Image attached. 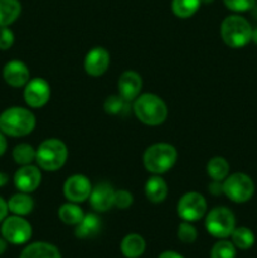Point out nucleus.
<instances>
[{"instance_id": "obj_5", "label": "nucleus", "mask_w": 257, "mask_h": 258, "mask_svg": "<svg viewBox=\"0 0 257 258\" xmlns=\"http://www.w3.org/2000/svg\"><path fill=\"white\" fill-rule=\"evenodd\" d=\"M68 158V149L59 139H47L37 149L35 160L39 168L47 171L59 170Z\"/></svg>"}, {"instance_id": "obj_35", "label": "nucleus", "mask_w": 257, "mask_h": 258, "mask_svg": "<svg viewBox=\"0 0 257 258\" xmlns=\"http://www.w3.org/2000/svg\"><path fill=\"white\" fill-rule=\"evenodd\" d=\"M8 202L4 201L2 196H0V223L7 218V214H8Z\"/></svg>"}, {"instance_id": "obj_11", "label": "nucleus", "mask_w": 257, "mask_h": 258, "mask_svg": "<svg viewBox=\"0 0 257 258\" xmlns=\"http://www.w3.org/2000/svg\"><path fill=\"white\" fill-rule=\"evenodd\" d=\"M92 185L85 175L76 174L70 176L63 185L65 197L72 203H82L90 198Z\"/></svg>"}, {"instance_id": "obj_21", "label": "nucleus", "mask_w": 257, "mask_h": 258, "mask_svg": "<svg viewBox=\"0 0 257 258\" xmlns=\"http://www.w3.org/2000/svg\"><path fill=\"white\" fill-rule=\"evenodd\" d=\"M101 229V219L96 214H86L82 221L76 226L75 234L78 238H90L96 236Z\"/></svg>"}, {"instance_id": "obj_25", "label": "nucleus", "mask_w": 257, "mask_h": 258, "mask_svg": "<svg viewBox=\"0 0 257 258\" xmlns=\"http://www.w3.org/2000/svg\"><path fill=\"white\" fill-rule=\"evenodd\" d=\"M232 243L239 249H249L254 244L256 237L254 233L247 227H237L232 232Z\"/></svg>"}, {"instance_id": "obj_36", "label": "nucleus", "mask_w": 257, "mask_h": 258, "mask_svg": "<svg viewBox=\"0 0 257 258\" xmlns=\"http://www.w3.org/2000/svg\"><path fill=\"white\" fill-rule=\"evenodd\" d=\"M7 148H8V141L7 139H5V134H3L2 131H0V156L4 155V153L7 151Z\"/></svg>"}, {"instance_id": "obj_2", "label": "nucleus", "mask_w": 257, "mask_h": 258, "mask_svg": "<svg viewBox=\"0 0 257 258\" xmlns=\"http://www.w3.org/2000/svg\"><path fill=\"white\" fill-rule=\"evenodd\" d=\"M133 110L136 117L149 126L160 125L168 117L165 102L154 93H144L136 97Z\"/></svg>"}, {"instance_id": "obj_34", "label": "nucleus", "mask_w": 257, "mask_h": 258, "mask_svg": "<svg viewBox=\"0 0 257 258\" xmlns=\"http://www.w3.org/2000/svg\"><path fill=\"white\" fill-rule=\"evenodd\" d=\"M208 190L209 193H212L213 196H219V194L223 193V184L221 181H217L213 180L208 186Z\"/></svg>"}, {"instance_id": "obj_23", "label": "nucleus", "mask_w": 257, "mask_h": 258, "mask_svg": "<svg viewBox=\"0 0 257 258\" xmlns=\"http://www.w3.org/2000/svg\"><path fill=\"white\" fill-rule=\"evenodd\" d=\"M207 173L212 180L223 181L229 174V164L222 156H214L207 164Z\"/></svg>"}, {"instance_id": "obj_4", "label": "nucleus", "mask_w": 257, "mask_h": 258, "mask_svg": "<svg viewBox=\"0 0 257 258\" xmlns=\"http://www.w3.org/2000/svg\"><path fill=\"white\" fill-rule=\"evenodd\" d=\"M178 153L170 144L158 143L149 146L144 153V166L153 174H164L176 163Z\"/></svg>"}, {"instance_id": "obj_20", "label": "nucleus", "mask_w": 257, "mask_h": 258, "mask_svg": "<svg viewBox=\"0 0 257 258\" xmlns=\"http://www.w3.org/2000/svg\"><path fill=\"white\" fill-rule=\"evenodd\" d=\"M146 198L153 203H161L168 196V185L160 176H151L145 184Z\"/></svg>"}, {"instance_id": "obj_27", "label": "nucleus", "mask_w": 257, "mask_h": 258, "mask_svg": "<svg viewBox=\"0 0 257 258\" xmlns=\"http://www.w3.org/2000/svg\"><path fill=\"white\" fill-rule=\"evenodd\" d=\"M35 154L37 150H34L32 145L29 144H19L13 149V159L19 165H29L33 160H35Z\"/></svg>"}, {"instance_id": "obj_19", "label": "nucleus", "mask_w": 257, "mask_h": 258, "mask_svg": "<svg viewBox=\"0 0 257 258\" xmlns=\"http://www.w3.org/2000/svg\"><path fill=\"white\" fill-rule=\"evenodd\" d=\"M33 208H34V202L29 193L20 191V193L10 197V199L8 201V209L15 216H27L33 211Z\"/></svg>"}, {"instance_id": "obj_15", "label": "nucleus", "mask_w": 257, "mask_h": 258, "mask_svg": "<svg viewBox=\"0 0 257 258\" xmlns=\"http://www.w3.org/2000/svg\"><path fill=\"white\" fill-rule=\"evenodd\" d=\"M113 197L115 190L108 183H100L92 188L90 194L91 207L96 212H106L113 207Z\"/></svg>"}, {"instance_id": "obj_14", "label": "nucleus", "mask_w": 257, "mask_h": 258, "mask_svg": "<svg viewBox=\"0 0 257 258\" xmlns=\"http://www.w3.org/2000/svg\"><path fill=\"white\" fill-rule=\"evenodd\" d=\"M30 73L22 60H10L3 68V78L12 87H23L28 83Z\"/></svg>"}, {"instance_id": "obj_6", "label": "nucleus", "mask_w": 257, "mask_h": 258, "mask_svg": "<svg viewBox=\"0 0 257 258\" xmlns=\"http://www.w3.org/2000/svg\"><path fill=\"white\" fill-rule=\"evenodd\" d=\"M206 228L216 238L224 239L231 236L236 228V217L226 207H217L207 214Z\"/></svg>"}, {"instance_id": "obj_37", "label": "nucleus", "mask_w": 257, "mask_h": 258, "mask_svg": "<svg viewBox=\"0 0 257 258\" xmlns=\"http://www.w3.org/2000/svg\"><path fill=\"white\" fill-rule=\"evenodd\" d=\"M159 258H184L180 253L174 251H165L159 256Z\"/></svg>"}, {"instance_id": "obj_41", "label": "nucleus", "mask_w": 257, "mask_h": 258, "mask_svg": "<svg viewBox=\"0 0 257 258\" xmlns=\"http://www.w3.org/2000/svg\"><path fill=\"white\" fill-rule=\"evenodd\" d=\"M213 0H202V3H212Z\"/></svg>"}, {"instance_id": "obj_9", "label": "nucleus", "mask_w": 257, "mask_h": 258, "mask_svg": "<svg viewBox=\"0 0 257 258\" xmlns=\"http://www.w3.org/2000/svg\"><path fill=\"white\" fill-rule=\"evenodd\" d=\"M207 202L202 194L190 191L184 194L178 203V214L183 221L197 222L206 214Z\"/></svg>"}, {"instance_id": "obj_12", "label": "nucleus", "mask_w": 257, "mask_h": 258, "mask_svg": "<svg viewBox=\"0 0 257 258\" xmlns=\"http://www.w3.org/2000/svg\"><path fill=\"white\" fill-rule=\"evenodd\" d=\"M42 180V174L37 166L33 165H23L18 169L14 174V184L17 189L23 193H32L38 186L40 185Z\"/></svg>"}, {"instance_id": "obj_29", "label": "nucleus", "mask_w": 257, "mask_h": 258, "mask_svg": "<svg viewBox=\"0 0 257 258\" xmlns=\"http://www.w3.org/2000/svg\"><path fill=\"white\" fill-rule=\"evenodd\" d=\"M211 258H236V246L226 239L218 241L212 248Z\"/></svg>"}, {"instance_id": "obj_28", "label": "nucleus", "mask_w": 257, "mask_h": 258, "mask_svg": "<svg viewBox=\"0 0 257 258\" xmlns=\"http://www.w3.org/2000/svg\"><path fill=\"white\" fill-rule=\"evenodd\" d=\"M105 111L111 115H123V113L127 112L128 108V101H126L125 98L118 96H110L107 97V100L105 101Z\"/></svg>"}, {"instance_id": "obj_33", "label": "nucleus", "mask_w": 257, "mask_h": 258, "mask_svg": "<svg viewBox=\"0 0 257 258\" xmlns=\"http://www.w3.org/2000/svg\"><path fill=\"white\" fill-rule=\"evenodd\" d=\"M14 44V33L8 27H0V49L8 50Z\"/></svg>"}, {"instance_id": "obj_10", "label": "nucleus", "mask_w": 257, "mask_h": 258, "mask_svg": "<svg viewBox=\"0 0 257 258\" xmlns=\"http://www.w3.org/2000/svg\"><path fill=\"white\" fill-rule=\"evenodd\" d=\"M49 83L43 78H33L24 86V100L32 108H40L49 101Z\"/></svg>"}, {"instance_id": "obj_7", "label": "nucleus", "mask_w": 257, "mask_h": 258, "mask_svg": "<svg viewBox=\"0 0 257 258\" xmlns=\"http://www.w3.org/2000/svg\"><path fill=\"white\" fill-rule=\"evenodd\" d=\"M223 194L234 203H246L253 197L254 183L244 173H234L223 180Z\"/></svg>"}, {"instance_id": "obj_24", "label": "nucleus", "mask_w": 257, "mask_h": 258, "mask_svg": "<svg viewBox=\"0 0 257 258\" xmlns=\"http://www.w3.org/2000/svg\"><path fill=\"white\" fill-rule=\"evenodd\" d=\"M83 212L80 207L77 206V203H67L63 204L62 207L58 211V217H59L60 221L66 224H70V226H77L83 218Z\"/></svg>"}, {"instance_id": "obj_32", "label": "nucleus", "mask_w": 257, "mask_h": 258, "mask_svg": "<svg viewBox=\"0 0 257 258\" xmlns=\"http://www.w3.org/2000/svg\"><path fill=\"white\" fill-rule=\"evenodd\" d=\"M133 194L127 190H121L115 191V197H113V206L117 207L118 209H127L128 207L133 204Z\"/></svg>"}, {"instance_id": "obj_13", "label": "nucleus", "mask_w": 257, "mask_h": 258, "mask_svg": "<svg viewBox=\"0 0 257 258\" xmlns=\"http://www.w3.org/2000/svg\"><path fill=\"white\" fill-rule=\"evenodd\" d=\"M110 66V53L102 47H95L86 54L85 71L92 77L102 76Z\"/></svg>"}, {"instance_id": "obj_26", "label": "nucleus", "mask_w": 257, "mask_h": 258, "mask_svg": "<svg viewBox=\"0 0 257 258\" xmlns=\"http://www.w3.org/2000/svg\"><path fill=\"white\" fill-rule=\"evenodd\" d=\"M201 4L202 0H173L171 9L178 18L186 19L198 12Z\"/></svg>"}, {"instance_id": "obj_31", "label": "nucleus", "mask_w": 257, "mask_h": 258, "mask_svg": "<svg viewBox=\"0 0 257 258\" xmlns=\"http://www.w3.org/2000/svg\"><path fill=\"white\" fill-rule=\"evenodd\" d=\"M224 5L234 13L248 12L256 5V0H223Z\"/></svg>"}, {"instance_id": "obj_1", "label": "nucleus", "mask_w": 257, "mask_h": 258, "mask_svg": "<svg viewBox=\"0 0 257 258\" xmlns=\"http://www.w3.org/2000/svg\"><path fill=\"white\" fill-rule=\"evenodd\" d=\"M35 127V116L24 107H9L0 113V131L8 136L20 138Z\"/></svg>"}, {"instance_id": "obj_40", "label": "nucleus", "mask_w": 257, "mask_h": 258, "mask_svg": "<svg viewBox=\"0 0 257 258\" xmlns=\"http://www.w3.org/2000/svg\"><path fill=\"white\" fill-rule=\"evenodd\" d=\"M252 42L257 45V28L253 29V33H252Z\"/></svg>"}, {"instance_id": "obj_8", "label": "nucleus", "mask_w": 257, "mask_h": 258, "mask_svg": "<svg viewBox=\"0 0 257 258\" xmlns=\"http://www.w3.org/2000/svg\"><path fill=\"white\" fill-rule=\"evenodd\" d=\"M2 223V236L8 243L24 244L32 237V226L22 216L7 217Z\"/></svg>"}, {"instance_id": "obj_39", "label": "nucleus", "mask_w": 257, "mask_h": 258, "mask_svg": "<svg viewBox=\"0 0 257 258\" xmlns=\"http://www.w3.org/2000/svg\"><path fill=\"white\" fill-rule=\"evenodd\" d=\"M7 243L8 242L5 241L3 237H0V256H2L5 251H7Z\"/></svg>"}, {"instance_id": "obj_16", "label": "nucleus", "mask_w": 257, "mask_h": 258, "mask_svg": "<svg viewBox=\"0 0 257 258\" xmlns=\"http://www.w3.org/2000/svg\"><path fill=\"white\" fill-rule=\"evenodd\" d=\"M141 87H143V80L140 75L134 71H126L118 78V93L128 102L138 97Z\"/></svg>"}, {"instance_id": "obj_18", "label": "nucleus", "mask_w": 257, "mask_h": 258, "mask_svg": "<svg viewBox=\"0 0 257 258\" xmlns=\"http://www.w3.org/2000/svg\"><path fill=\"white\" fill-rule=\"evenodd\" d=\"M120 247L121 252L126 258H139L145 252L146 243L140 234L130 233L123 237Z\"/></svg>"}, {"instance_id": "obj_22", "label": "nucleus", "mask_w": 257, "mask_h": 258, "mask_svg": "<svg viewBox=\"0 0 257 258\" xmlns=\"http://www.w3.org/2000/svg\"><path fill=\"white\" fill-rule=\"evenodd\" d=\"M22 5L19 0H0V27H9L19 18Z\"/></svg>"}, {"instance_id": "obj_38", "label": "nucleus", "mask_w": 257, "mask_h": 258, "mask_svg": "<svg viewBox=\"0 0 257 258\" xmlns=\"http://www.w3.org/2000/svg\"><path fill=\"white\" fill-rule=\"evenodd\" d=\"M8 181H9V176H8V174L0 171V188L4 185H7Z\"/></svg>"}, {"instance_id": "obj_3", "label": "nucleus", "mask_w": 257, "mask_h": 258, "mask_svg": "<svg viewBox=\"0 0 257 258\" xmlns=\"http://www.w3.org/2000/svg\"><path fill=\"white\" fill-rule=\"evenodd\" d=\"M253 28L246 18L241 15H229L224 18L221 25V35L229 48H242L252 42Z\"/></svg>"}, {"instance_id": "obj_17", "label": "nucleus", "mask_w": 257, "mask_h": 258, "mask_svg": "<svg viewBox=\"0 0 257 258\" xmlns=\"http://www.w3.org/2000/svg\"><path fill=\"white\" fill-rule=\"evenodd\" d=\"M19 258H62L59 251L47 242H34L25 247Z\"/></svg>"}, {"instance_id": "obj_30", "label": "nucleus", "mask_w": 257, "mask_h": 258, "mask_svg": "<svg viewBox=\"0 0 257 258\" xmlns=\"http://www.w3.org/2000/svg\"><path fill=\"white\" fill-rule=\"evenodd\" d=\"M197 236H198V233H197V229L191 226L190 222L184 221L179 224L178 238L180 239L183 243H186V244L193 243V242H196Z\"/></svg>"}, {"instance_id": "obj_42", "label": "nucleus", "mask_w": 257, "mask_h": 258, "mask_svg": "<svg viewBox=\"0 0 257 258\" xmlns=\"http://www.w3.org/2000/svg\"><path fill=\"white\" fill-rule=\"evenodd\" d=\"M256 4H257V0H256Z\"/></svg>"}]
</instances>
